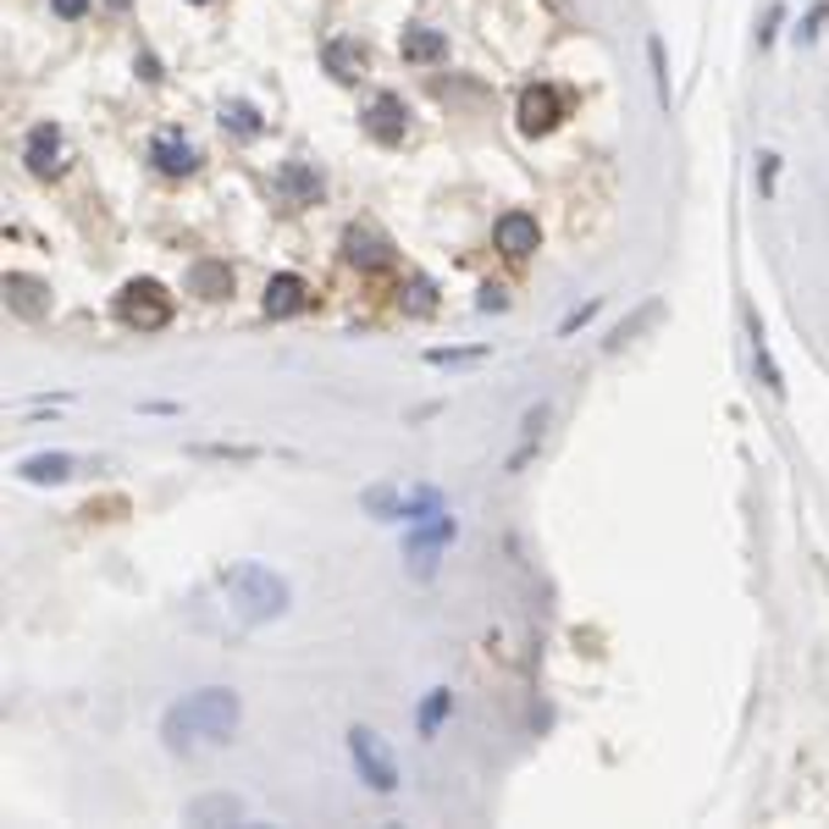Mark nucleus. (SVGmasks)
Listing matches in <instances>:
<instances>
[{
  "label": "nucleus",
  "mask_w": 829,
  "mask_h": 829,
  "mask_svg": "<svg viewBox=\"0 0 829 829\" xmlns=\"http://www.w3.org/2000/svg\"><path fill=\"white\" fill-rule=\"evenodd\" d=\"M753 360H758V371H764V387H769V393H785V376H780V365H774V355H769V344H764L758 326H753Z\"/></svg>",
  "instance_id": "aec40b11"
},
{
  "label": "nucleus",
  "mask_w": 829,
  "mask_h": 829,
  "mask_svg": "<svg viewBox=\"0 0 829 829\" xmlns=\"http://www.w3.org/2000/svg\"><path fill=\"white\" fill-rule=\"evenodd\" d=\"M558 117H564V100H558L553 83H531V89L520 95V128L526 133H553Z\"/></svg>",
  "instance_id": "423d86ee"
},
{
  "label": "nucleus",
  "mask_w": 829,
  "mask_h": 829,
  "mask_svg": "<svg viewBox=\"0 0 829 829\" xmlns=\"http://www.w3.org/2000/svg\"><path fill=\"white\" fill-rule=\"evenodd\" d=\"M23 160H28V172L34 178H61V166H67V149H61V128L56 122H39L23 144Z\"/></svg>",
  "instance_id": "39448f33"
},
{
  "label": "nucleus",
  "mask_w": 829,
  "mask_h": 829,
  "mask_svg": "<svg viewBox=\"0 0 829 829\" xmlns=\"http://www.w3.org/2000/svg\"><path fill=\"white\" fill-rule=\"evenodd\" d=\"M221 592H227V609L243 625H266V620L288 614V580L272 564H255V558L221 569Z\"/></svg>",
  "instance_id": "f03ea898"
},
{
  "label": "nucleus",
  "mask_w": 829,
  "mask_h": 829,
  "mask_svg": "<svg viewBox=\"0 0 829 829\" xmlns=\"http://www.w3.org/2000/svg\"><path fill=\"white\" fill-rule=\"evenodd\" d=\"M221 122L232 128V133H243V139H255L266 122L255 117V106H243V100H232V106H221Z\"/></svg>",
  "instance_id": "412c9836"
},
{
  "label": "nucleus",
  "mask_w": 829,
  "mask_h": 829,
  "mask_svg": "<svg viewBox=\"0 0 829 829\" xmlns=\"http://www.w3.org/2000/svg\"><path fill=\"white\" fill-rule=\"evenodd\" d=\"M149 160H155V172H166V178H194L200 172V149L183 133H160L149 144Z\"/></svg>",
  "instance_id": "0eeeda50"
},
{
  "label": "nucleus",
  "mask_w": 829,
  "mask_h": 829,
  "mask_svg": "<svg viewBox=\"0 0 829 829\" xmlns=\"http://www.w3.org/2000/svg\"><path fill=\"white\" fill-rule=\"evenodd\" d=\"M448 713H454V697H448V692H432V697H426V708H421V735H432Z\"/></svg>",
  "instance_id": "4be33fe9"
},
{
  "label": "nucleus",
  "mask_w": 829,
  "mask_h": 829,
  "mask_svg": "<svg viewBox=\"0 0 829 829\" xmlns=\"http://www.w3.org/2000/svg\"><path fill=\"white\" fill-rule=\"evenodd\" d=\"M238 719H243L238 692L205 686V692H194V697H183V702L166 708L160 735H166V746H172V753H194V746H221V741H232Z\"/></svg>",
  "instance_id": "f257e3e1"
},
{
  "label": "nucleus",
  "mask_w": 829,
  "mask_h": 829,
  "mask_svg": "<svg viewBox=\"0 0 829 829\" xmlns=\"http://www.w3.org/2000/svg\"><path fill=\"white\" fill-rule=\"evenodd\" d=\"M56 7V17H67V23H77L83 12H89V0H50Z\"/></svg>",
  "instance_id": "5701e85b"
},
{
  "label": "nucleus",
  "mask_w": 829,
  "mask_h": 829,
  "mask_svg": "<svg viewBox=\"0 0 829 829\" xmlns=\"http://www.w3.org/2000/svg\"><path fill=\"white\" fill-rule=\"evenodd\" d=\"M404 310H409V315H432V310H437V288H432L426 277H409V288H404Z\"/></svg>",
  "instance_id": "6ab92c4d"
},
{
  "label": "nucleus",
  "mask_w": 829,
  "mask_h": 829,
  "mask_svg": "<svg viewBox=\"0 0 829 829\" xmlns=\"http://www.w3.org/2000/svg\"><path fill=\"white\" fill-rule=\"evenodd\" d=\"M398 56H404V61H414V67H432V61H443V56H448V39H443L437 28H404Z\"/></svg>",
  "instance_id": "4468645a"
},
{
  "label": "nucleus",
  "mask_w": 829,
  "mask_h": 829,
  "mask_svg": "<svg viewBox=\"0 0 829 829\" xmlns=\"http://www.w3.org/2000/svg\"><path fill=\"white\" fill-rule=\"evenodd\" d=\"M321 67H326L332 77H338V83H355V77L365 72V45H355V39H326Z\"/></svg>",
  "instance_id": "ddd939ff"
},
{
  "label": "nucleus",
  "mask_w": 829,
  "mask_h": 829,
  "mask_svg": "<svg viewBox=\"0 0 829 829\" xmlns=\"http://www.w3.org/2000/svg\"><path fill=\"white\" fill-rule=\"evenodd\" d=\"M189 293H200V299H227V293H232L227 261H200V266H189Z\"/></svg>",
  "instance_id": "2eb2a0df"
},
{
  "label": "nucleus",
  "mask_w": 829,
  "mask_h": 829,
  "mask_svg": "<svg viewBox=\"0 0 829 829\" xmlns=\"http://www.w3.org/2000/svg\"><path fill=\"white\" fill-rule=\"evenodd\" d=\"M349 758H355V769H360V780H365L371 791H393V785H398L393 746H387L371 724H355V730H349Z\"/></svg>",
  "instance_id": "20e7f679"
},
{
  "label": "nucleus",
  "mask_w": 829,
  "mask_h": 829,
  "mask_svg": "<svg viewBox=\"0 0 829 829\" xmlns=\"http://www.w3.org/2000/svg\"><path fill=\"white\" fill-rule=\"evenodd\" d=\"M344 255H349V266H360V272H387V266H393V243H387L382 232H371V227H349V232H344Z\"/></svg>",
  "instance_id": "6e6552de"
},
{
  "label": "nucleus",
  "mask_w": 829,
  "mask_h": 829,
  "mask_svg": "<svg viewBox=\"0 0 829 829\" xmlns=\"http://www.w3.org/2000/svg\"><path fill=\"white\" fill-rule=\"evenodd\" d=\"M7 304H12L17 315L39 321V315H50V288H45L39 277H23V272H12V277H7Z\"/></svg>",
  "instance_id": "9b49d317"
},
{
  "label": "nucleus",
  "mask_w": 829,
  "mask_h": 829,
  "mask_svg": "<svg viewBox=\"0 0 829 829\" xmlns=\"http://www.w3.org/2000/svg\"><path fill=\"white\" fill-rule=\"evenodd\" d=\"M194 7H205V0H194Z\"/></svg>",
  "instance_id": "393cba45"
},
{
  "label": "nucleus",
  "mask_w": 829,
  "mask_h": 829,
  "mask_svg": "<svg viewBox=\"0 0 829 829\" xmlns=\"http://www.w3.org/2000/svg\"><path fill=\"white\" fill-rule=\"evenodd\" d=\"M17 476H23V481H67V476H72V459H67V454H34V459L17 465Z\"/></svg>",
  "instance_id": "a211bd4d"
},
{
  "label": "nucleus",
  "mask_w": 829,
  "mask_h": 829,
  "mask_svg": "<svg viewBox=\"0 0 829 829\" xmlns=\"http://www.w3.org/2000/svg\"><path fill=\"white\" fill-rule=\"evenodd\" d=\"M211 818L238 824V818H243V802H238V796H200V802H189V824H211Z\"/></svg>",
  "instance_id": "f3484780"
},
{
  "label": "nucleus",
  "mask_w": 829,
  "mask_h": 829,
  "mask_svg": "<svg viewBox=\"0 0 829 829\" xmlns=\"http://www.w3.org/2000/svg\"><path fill=\"white\" fill-rule=\"evenodd\" d=\"M365 128H371V139H376V144H398V139H404V128H409V106H404L398 95H376V100H371V111H365Z\"/></svg>",
  "instance_id": "9d476101"
},
{
  "label": "nucleus",
  "mask_w": 829,
  "mask_h": 829,
  "mask_svg": "<svg viewBox=\"0 0 829 829\" xmlns=\"http://www.w3.org/2000/svg\"><path fill=\"white\" fill-rule=\"evenodd\" d=\"M283 189H288L293 205H315V200H321V178L310 172L304 160H288V166H283Z\"/></svg>",
  "instance_id": "dca6fc26"
},
{
  "label": "nucleus",
  "mask_w": 829,
  "mask_h": 829,
  "mask_svg": "<svg viewBox=\"0 0 829 829\" xmlns=\"http://www.w3.org/2000/svg\"><path fill=\"white\" fill-rule=\"evenodd\" d=\"M481 310H504V288H481Z\"/></svg>",
  "instance_id": "b1692460"
},
{
  "label": "nucleus",
  "mask_w": 829,
  "mask_h": 829,
  "mask_svg": "<svg viewBox=\"0 0 829 829\" xmlns=\"http://www.w3.org/2000/svg\"><path fill=\"white\" fill-rule=\"evenodd\" d=\"M310 304V288H304V277H293V272H277L272 283H266V315H299Z\"/></svg>",
  "instance_id": "f8f14e48"
},
{
  "label": "nucleus",
  "mask_w": 829,
  "mask_h": 829,
  "mask_svg": "<svg viewBox=\"0 0 829 829\" xmlns=\"http://www.w3.org/2000/svg\"><path fill=\"white\" fill-rule=\"evenodd\" d=\"M492 238H497V249H504L509 261H526L531 249H537V216H526V211H509V216H497V227H492Z\"/></svg>",
  "instance_id": "1a4fd4ad"
},
{
  "label": "nucleus",
  "mask_w": 829,
  "mask_h": 829,
  "mask_svg": "<svg viewBox=\"0 0 829 829\" xmlns=\"http://www.w3.org/2000/svg\"><path fill=\"white\" fill-rule=\"evenodd\" d=\"M117 321L133 326V332H160L166 321H172V293H166L160 283H149V277H139V283H128L117 293Z\"/></svg>",
  "instance_id": "7ed1b4c3"
}]
</instances>
